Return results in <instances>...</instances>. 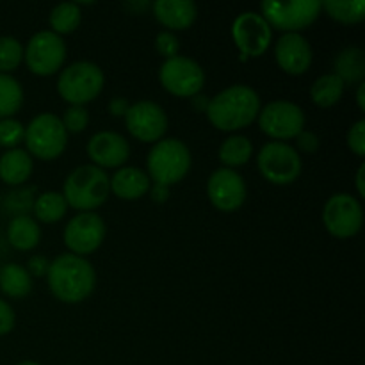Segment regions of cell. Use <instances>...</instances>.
<instances>
[{
    "mask_svg": "<svg viewBox=\"0 0 365 365\" xmlns=\"http://www.w3.org/2000/svg\"><path fill=\"white\" fill-rule=\"evenodd\" d=\"M274 59L282 71L292 77L307 73L312 66L314 52L305 36L298 32L282 34L274 43Z\"/></svg>",
    "mask_w": 365,
    "mask_h": 365,
    "instance_id": "18",
    "label": "cell"
},
{
    "mask_svg": "<svg viewBox=\"0 0 365 365\" xmlns=\"http://www.w3.org/2000/svg\"><path fill=\"white\" fill-rule=\"evenodd\" d=\"M68 203L64 200L63 192L56 191H46L41 192L38 198H34L32 203V212H34L36 220L41 223H57L66 216Z\"/></svg>",
    "mask_w": 365,
    "mask_h": 365,
    "instance_id": "27",
    "label": "cell"
},
{
    "mask_svg": "<svg viewBox=\"0 0 365 365\" xmlns=\"http://www.w3.org/2000/svg\"><path fill=\"white\" fill-rule=\"evenodd\" d=\"M130 103L127 102V98H121V96H114L109 102V113L113 114L114 118H125Z\"/></svg>",
    "mask_w": 365,
    "mask_h": 365,
    "instance_id": "39",
    "label": "cell"
},
{
    "mask_svg": "<svg viewBox=\"0 0 365 365\" xmlns=\"http://www.w3.org/2000/svg\"><path fill=\"white\" fill-rule=\"evenodd\" d=\"M207 195L210 203L221 212H234L246 202V182L235 170L220 168L207 180Z\"/></svg>",
    "mask_w": 365,
    "mask_h": 365,
    "instance_id": "16",
    "label": "cell"
},
{
    "mask_svg": "<svg viewBox=\"0 0 365 365\" xmlns=\"http://www.w3.org/2000/svg\"><path fill=\"white\" fill-rule=\"evenodd\" d=\"M24 106V89L13 75L0 73V120L13 118Z\"/></svg>",
    "mask_w": 365,
    "mask_h": 365,
    "instance_id": "30",
    "label": "cell"
},
{
    "mask_svg": "<svg viewBox=\"0 0 365 365\" xmlns=\"http://www.w3.org/2000/svg\"><path fill=\"white\" fill-rule=\"evenodd\" d=\"M109 182L110 192L120 200H127V202L143 198L152 187L148 173L141 168L134 166H123L116 170L113 177L109 178Z\"/></svg>",
    "mask_w": 365,
    "mask_h": 365,
    "instance_id": "20",
    "label": "cell"
},
{
    "mask_svg": "<svg viewBox=\"0 0 365 365\" xmlns=\"http://www.w3.org/2000/svg\"><path fill=\"white\" fill-rule=\"evenodd\" d=\"M232 38L241 50V59L260 57L269 48L273 39V29L255 11H245L232 24Z\"/></svg>",
    "mask_w": 365,
    "mask_h": 365,
    "instance_id": "14",
    "label": "cell"
},
{
    "mask_svg": "<svg viewBox=\"0 0 365 365\" xmlns=\"http://www.w3.org/2000/svg\"><path fill=\"white\" fill-rule=\"evenodd\" d=\"M24 141L31 157L38 160H53L66 150L68 132L59 116L41 113L25 127Z\"/></svg>",
    "mask_w": 365,
    "mask_h": 365,
    "instance_id": "6",
    "label": "cell"
},
{
    "mask_svg": "<svg viewBox=\"0 0 365 365\" xmlns=\"http://www.w3.org/2000/svg\"><path fill=\"white\" fill-rule=\"evenodd\" d=\"M88 157L93 166L100 170H120L130 157V145L118 132L102 130L91 135L88 141Z\"/></svg>",
    "mask_w": 365,
    "mask_h": 365,
    "instance_id": "17",
    "label": "cell"
},
{
    "mask_svg": "<svg viewBox=\"0 0 365 365\" xmlns=\"http://www.w3.org/2000/svg\"><path fill=\"white\" fill-rule=\"evenodd\" d=\"M48 289L61 303L75 305L93 294L96 287V271L86 257L63 253L50 262L46 273Z\"/></svg>",
    "mask_w": 365,
    "mask_h": 365,
    "instance_id": "1",
    "label": "cell"
},
{
    "mask_svg": "<svg viewBox=\"0 0 365 365\" xmlns=\"http://www.w3.org/2000/svg\"><path fill=\"white\" fill-rule=\"evenodd\" d=\"M356 103H359L360 110H365V82L359 84V89H356Z\"/></svg>",
    "mask_w": 365,
    "mask_h": 365,
    "instance_id": "43",
    "label": "cell"
},
{
    "mask_svg": "<svg viewBox=\"0 0 365 365\" xmlns=\"http://www.w3.org/2000/svg\"><path fill=\"white\" fill-rule=\"evenodd\" d=\"M364 173H365V164L362 163L356 170V189H359V196L364 198L365 196V184H364Z\"/></svg>",
    "mask_w": 365,
    "mask_h": 365,
    "instance_id": "41",
    "label": "cell"
},
{
    "mask_svg": "<svg viewBox=\"0 0 365 365\" xmlns=\"http://www.w3.org/2000/svg\"><path fill=\"white\" fill-rule=\"evenodd\" d=\"M324 228L337 239H349L362 230L364 209L360 198L348 192H337L323 207Z\"/></svg>",
    "mask_w": 365,
    "mask_h": 365,
    "instance_id": "12",
    "label": "cell"
},
{
    "mask_svg": "<svg viewBox=\"0 0 365 365\" xmlns=\"http://www.w3.org/2000/svg\"><path fill=\"white\" fill-rule=\"evenodd\" d=\"M257 168L267 182L274 185H289L302 175V157L294 146L287 143L271 141L260 148Z\"/></svg>",
    "mask_w": 365,
    "mask_h": 365,
    "instance_id": "7",
    "label": "cell"
},
{
    "mask_svg": "<svg viewBox=\"0 0 365 365\" xmlns=\"http://www.w3.org/2000/svg\"><path fill=\"white\" fill-rule=\"evenodd\" d=\"M252 153H253L252 141H250L246 135L234 134L221 143L217 157H220L223 168L234 170V168L245 166V164L252 159Z\"/></svg>",
    "mask_w": 365,
    "mask_h": 365,
    "instance_id": "26",
    "label": "cell"
},
{
    "mask_svg": "<svg viewBox=\"0 0 365 365\" xmlns=\"http://www.w3.org/2000/svg\"><path fill=\"white\" fill-rule=\"evenodd\" d=\"M296 145H298V148L302 150V152L316 153L317 150H319L321 141L319 138H317V134H314V132L310 130H303L299 132L298 138H296Z\"/></svg>",
    "mask_w": 365,
    "mask_h": 365,
    "instance_id": "37",
    "label": "cell"
},
{
    "mask_svg": "<svg viewBox=\"0 0 365 365\" xmlns=\"http://www.w3.org/2000/svg\"><path fill=\"white\" fill-rule=\"evenodd\" d=\"M48 267H50V260L46 259L45 255H34L29 259L27 262V267L25 269L29 271V274L31 277H46V273H48Z\"/></svg>",
    "mask_w": 365,
    "mask_h": 365,
    "instance_id": "38",
    "label": "cell"
},
{
    "mask_svg": "<svg viewBox=\"0 0 365 365\" xmlns=\"http://www.w3.org/2000/svg\"><path fill=\"white\" fill-rule=\"evenodd\" d=\"M321 9L339 24L355 25L365 18V0H324Z\"/></svg>",
    "mask_w": 365,
    "mask_h": 365,
    "instance_id": "28",
    "label": "cell"
},
{
    "mask_svg": "<svg viewBox=\"0 0 365 365\" xmlns=\"http://www.w3.org/2000/svg\"><path fill=\"white\" fill-rule=\"evenodd\" d=\"M260 107V96L255 89L246 84H235L212 96L205 114L217 130L237 132L257 120Z\"/></svg>",
    "mask_w": 365,
    "mask_h": 365,
    "instance_id": "2",
    "label": "cell"
},
{
    "mask_svg": "<svg viewBox=\"0 0 365 365\" xmlns=\"http://www.w3.org/2000/svg\"><path fill=\"white\" fill-rule=\"evenodd\" d=\"M25 138V127L21 121L14 118H4L0 120V146L7 150L18 148Z\"/></svg>",
    "mask_w": 365,
    "mask_h": 365,
    "instance_id": "32",
    "label": "cell"
},
{
    "mask_svg": "<svg viewBox=\"0 0 365 365\" xmlns=\"http://www.w3.org/2000/svg\"><path fill=\"white\" fill-rule=\"evenodd\" d=\"M16 365H41V364L34 362V360H24V362H18Z\"/></svg>",
    "mask_w": 365,
    "mask_h": 365,
    "instance_id": "44",
    "label": "cell"
},
{
    "mask_svg": "<svg viewBox=\"0 0 365 365\" xmlns=\"http://www.w3.org/2000/svg\"><path fill=\"white\" fill-rule=\"evenodd\" d=\"M150 196H152V200L155 203H164L170 200V187H166V185H159V184H153L152 187H150Z\"/></svg>",
    "mask_w": 365,
    "mask_h": 365,
    "instance_id": "40",
    "label": "cell"
},
{
    "mask_svg": "<svg viewBox=\"0 0 365 365\" xmlns=\"http://www.w3.org/2000/svg\"><path fill=\"white\" fill-rule=\"evenodd\" d=\"M64 128H66L68 134H78V132H84L89 125V113L86 107L82 106H70L64 110V116L61 118Z\"/></svg>",
    "mask_w": 365,
    "mask_h": 365,
    "instance_id": "33",
    "label": "cell"
},
{
    "mask_svg": "<svg viewBox=\"0 0 365 365\" xmlns=\"http://www.w3.org/2000/svg\"><path fill=\"white\" fill-rule=\"evenodd\" d=\"M319 0H292V2H262L260 16L284 34L310 27L321 14Z\"/></svg>",
    "mask_w": 365,
    "mask_h": 365,
    "instance_id": "9",
    "label": "cell"
},
{
    "mask_svg": "<svg viewBox=\"0 0 365 365\" xmlns=\"http://www.w3.org/2000/svg\"><path fill=\"white\" fill-rule=\"evenodd\" d=\"M334 68V73L344 84H362L365 77V52L359 46H348L337 53Z\"/></svg>",
    "mask_w": 365,
    "mask_h": 365,
    "instance_id": "23",
    "label": "cell"
},
{
    "mask_svg": "<svg viewBox=\"0 0 365 365\" xmlns=\"http://www.w3.org/2000/svg\"><path fill=\"white\" fill-rule=\"evenodd\" d=\"M110 195L109 175L93 164L75 168L70 171L63 185V196L68 207L78 212H95Z\"/></svg>",
    "mask_w": 365,
    "mask_h": 365,
    "instance_id": "3",
    "label": "cell"
},
{
    "mask_svg": "<svg viewBox=\"0 0 365 365\" xmlns=\"http://www.w3.org/2000/svg\"><path fill=\"white\" fill-rule=\"evenodd\" d=\"M168 114L159 103L141 100L128 107L125 114V125L132 138L141 143H153L164 139L168 130Z\"/></svg>",
    "mask_w": 365,
    "mask_h": 365,
    "instance_id": "15",
    "label": "cell"
},
{
    "mask_svg": "<svg viewBox=\"0 0 365 365\" xmlns=\"http://www.w3.org/2000/svg\"><path fill=\"white\" fill-rule=\"evenodd\" d=\"M0 291L7 298H27L32 291V277L20 264H4L0 267Z\"/></svg>",
    "mask_w": 365,
    "mask_h": 365,
    "instance_id": "24",
    "label": "cell"
},
{
    "mask_svg": "<svg viewBox=\"0 0 365 365\" xmlns=\"http://www.w3.org/2000/svg\"><path fill=\"white\" fill-rule=\"evenodd\" d=\"M157 21L168 31H185L198 16V7L191 0H157L152 6Z\"/></svg>",
    "mask_w": 365,
    "mask_h": 365,
    "instance_id": "19",
    "label": "cell"
},
{
    "mask_svg": "<svg viewBox=\"0 0 365 365\" xmlns=\"http://www.w3.org/2000/svg\"><path fill=\"white\" fill-rule=\"evenodd\" d=\"M192 106H195L198 110H207V106H209V98H205V96H202V95L192 96Z\"/></svg>",
    "mask_w": 365,
    "mask_h": 365,
    "instance_id": "42",
    "label": "cell"
},
{
    "mask_svg": "<svg viewBox=\"0 0 365 365\" xmlns=\"http://www.w3.org/2000/svg\"><path fill=\"white\" fill-rule=\"evenodd\" d=\"M106 75L98 64L91 61H77L64 70L57 78V93L70 106H82L93 102L102 93Z\"/></svg>",
    "mask_w": 365,
    "mask_h": 365,
    "instance_id": "5",
    "label": "cell"
},
{
    "mask_svg": "<svg viewBox=\"0 0 365 365\" xmlns=\"http://www.w3.org/2000/svg\"><path fill=\"white\" fill-rule=\"evenodd\" d=\"M155 48L164 61L171 59V57L180 56V41L177 36L170 31H160L155 38Z\"/></svg>",
    "mask_w": 365,
    "mask_h": 365,
    "instance_id": "34",
    "label": "cell"
},
{
    "mask_svg": "<svg viewBox=\"0 0 365 365\" xmlns=\"http://www.w3.org/2000/svg\"><path fill=\"white\" fill-rule=\"evenodd\" d=\"M34 160L27 150L13 148L0 155V180L7 185H21L31 178Z\"/></svg>",
    "mask_w": 365,
    "mask_h": 365,
    "instance_id": "21",
    "label": "cell"
},
{
    "mask_svg": "<svg viewBox=\"0 0 365 365\" xmlns=\"http://www.w3.org/2000/svg\"><path fill=\"white\" fill-rule=\"evenodd\" d=\"M66 43L52 31H39L29 39L24 59L29 70L38 77H50L63 68L66 61Z\"/></svg>",
    "mask_w": 365,
    "mask_h": 365,
    "instance_id": "10",
    "label": "cell"
},
{
    "mask_svg": "<svg viewBox=\"0 0 365 365\" xmlns=\"http://www.w3.org/2000/svg\"><path fill=\"white\" fill-rule=\"evenodd\" d=\"M106 221L95 212H78L66 223L63 239L70 253L86 257L95 253L106 239Z\"/></svg>",
    "mask_w": 365,
    "mask_h": 365,
    "instance_id": "13",
    "label": "cell"
},
{
    "mask_svg": "<svg viewBox=\"0 0 365 365\" xmlns=\"http://www.w3.org/2000/svg\"><path fill=\"white\" fill-rule=\"evenodd\" d=\"M24 61V46L13 36H0V73L11 75Z\"/></svg>",
    "mask_w": 365,
    "mask_h": 365,
    "instance_id": "31",
    "label": "cell"
},
{
    "mask_svg": "<svg viewBox=\"0 0 365 365\" xmlns=\"http://www.w3.org/2000/svg\"><path fill=\"white\" fill-rule=\"evenodd\" d=\"M81 21H82L81 6L75 2H63L50 11L48 24L50 27H52L50 31L56 32V34L61 36V38H63L64 34H71V32L77 31Z\"/></svg>",
    "mask_w": 365,
    "mask_h": 365,
    "instance_id": "29",
    "label": "cell"
},
{
    "mask_svg": "<svg viewBox=\"0 0 365 365\" xmlns=\"http://www.w3.org/2000/svg\"><path fill=\"white\" fill-rule=\"evenodd\" d=\"M14 323H16V316H14V310L6 299L0 298V337L7 335L13 331Z\"/></svg>",
    "mask_w": 365,
    "mask_h": 365,
    "instance_id": "36",
    "label": "cell"
},
{
    "mask_svg": "<svg viewBox=\"0 0 365 365\" xmlns=\"http://www.w3.org/2000/svg\"><path fill=\"white\" fill-rule=\"evenodd\" d=\"M259 127L273 141H289L305 130V113L302 107L289 100H273L260 107L257 116Z\"/></svg>",
    "mask_w": 365,
    "mask_h": 365,
    "instance_id": "8",
    "label": "cell"
},
{
    "mask_svg": "<svg viewBox=\"0 0 365 365\" xmlns=\"http://www.w3.org/2000/svg\"><path fill=\"white\" fill-rule=\"evenodd\" d=\"M344 88L346 84L335 73L321 75L314 81L312 88H310V98L317 107L328 109V107H334L341 102Z\"/></svg>",
    "mask_w": 365,
    "mask_h": 365,
    "instance_id": "25",
    "label": "cell"
},
{
    "mask_svg": "<svg viewBox=\"0 0 365 365\" xmlns=\"http://www.w3.org/2000/svg\"><path fill=\"white\" fill-rule=\"evenodd\" d=\"M346 141H348L349 150H351L355 155H365V120H359L356 123H353L351 127H349Z\"/></svg>",
    "mask_w": 365,
    "mask_h": 365,
    "instance_id": "35",
    "label": "cell"
},
{
    "mask_svg": "<svg viewBox=\"0 0 365 365\" xmlns=\"http://www.w3.org/2000/svg\"><path fill=\"white\" fill-rule=\"evenodd\" d=\"M192 164L191 150L177 138H164L152 146L146 157V173L153 184L171 187L184 180Z\"/></svg>",
    "mask_w": 365,
    "mask_h": 365,
    "instance_id": "4",
    "label": "cell"
},
{
    "mask_svg": "<svg viewBox=\"0 0 365 365\" xmlns=\"http://www.w3.org/2000/svg\"><path fill=\"white\" fill-rule=\"evenodd\" d=\"M160 86L180 98H192L200 95L205 86V71L191 57L177 56L166 59L159 68Z\"/></svg>",
    "mask_w": 365,
    "mask_h": 365,
    "instance_id": "11",
    "label": "cell"
},
{
    "mask_svg": "<svg viewBox=\"0 0 365 365\" xmlns=\"http://www.w3.org/2000/svg\"><path fill=\"white\" fill-rule=\"evenodd\" d=\"M7 239L13 248L20 252H31L41 241V228L34 217L27 214H18L7 227Z\"/></svg>",
    "mask_w": 365,
    "mask_h": 365,
    "instance_id": "22",
    "label": "cell"
}]
</instances>
